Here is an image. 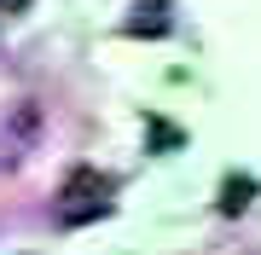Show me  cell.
<instances>
[{
    "mask_svg": "<svg viewBox=\"0 0 261 255\" xmlns=\"http://www.w3.org/2000/svg\"><path fill=\"white\" fill-rule=\"evenodd\" d=\"M145 133H151V145L168 157V151H180V128H168L163 116H145Z\"/></svg>",
    "mask_w": 261,
    "mask_h": 255,
    "instance_id": "4",
    "label": "cell"
},
{
    "mask_svg": "<svg viewBox=\"0 0 261 255\" xmlns=\"http://www.w3.org/2000/svg\"><path fill=\"white\" fill-rule=\"evenodd\" d=\"M134 41H157V35H168V0H140L134 6V18L122 23Z\"/></svg>",
    "mask_w": 261,
    "mask_h": 255,
    "instance_id": "2",
    "label": "cell"
},
{
    "mask_svg": "<svg viewBox=\"0 0 261 255\" xmlns=\"http://www.w3.org/2000/svg\"><path fill=\"white\" fill-rule=\"evenodd\" d=\"M29 6V0H0V12H23Z\"/></svg>",
    "mask_w": 261,
    "mask_h": 255,
    "instance_id": "5",
    "label": "cell"
},
{
    "mask_svg": "<svg viewBox=\"0 0 261 255\" xmlns=\"http://www.w3.org/2000/svg\"><path fill=\"white\" fill-rule=\"evenodd\" d=\"M111 174H99V168H75L64 180V191H58V203H53V220L58 226H87V220H99V215H111Z\"/></svg>",
    "mask_w": 261,
    "mask_h": 255,
    "instance_id": "1",
    "label": "cell"
},
{
    "mask_svg": "<svg viewBox=\"0 0 261 255\" xmlns=\"http://www.w3.org/2000/svg\"><path fill=\"white\" fill-rule=\"evenodd\" d=\"M255 203V174H226L221 180V215H244Z\"/></svg>",
    "mask_w": 261,
    "mask_h": 255,
    "instance_id": "3",
    "label": "cell"
}]
</instances>
